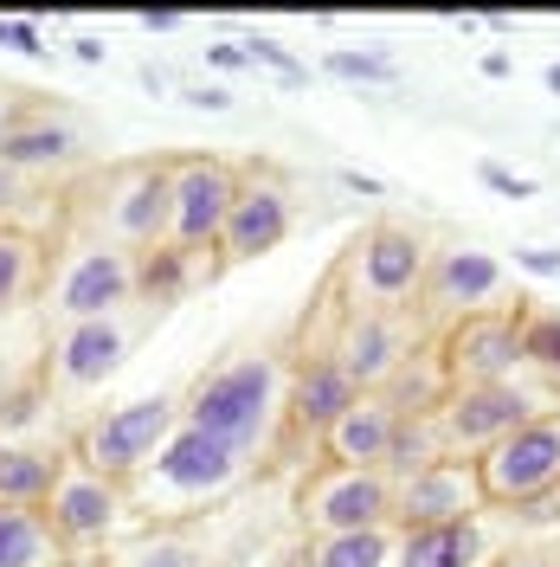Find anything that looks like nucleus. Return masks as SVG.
<instances>
[{
	"label": "nucleus",
	"instance_id": "1",
	"mask_svg": "<svg viewBox=\"0 0 560 567\" xmlns=\"http://www.w3.org/2000/svg\"><path fill=\"white\" fill-rule=\"evenodd\" d=\"M246 471H251L246 452H232L226 439H212V432L180 420L175 439L123 484V496L142 503L148 516H187V509H200V503H219L226 491H239Z\"/></svg>",
	"mask_w": 560,
	"mask_h": 567
},
{
	"label": "nucleus",
	"instance_id": "2",
	"mask_svg": "<svg viewBox=\"0 0 560 567\" xmlns=\"http://www.w3.org/2000/svg\"><path fill=\"white\" fill-rule=\"evenodd\" d=\"M278 406H283V368L278 354H246V361H226L212 368L200 388L187 393L180 420L226 439L232 452H265L271 432H278Z\"/></svg>",
	"mask_w": 560,
	"mask_h": 567
},
{
	"label": "nucleus",
	"instance_id": "3",
	"mask_svg": "<svg viewBox=\"0 0 560 567\" xmlns=\"http://www.w3.org/2000/svg\"><path fill=\"white\" fill-rule=\"evenodd\" d=\"M175 425H180V400L175 393H142V400L104 406L97 420L84 425V439H77L71 458L91 464V471H104V477H116V484H129L142 464L175 439Z\"/></svg>",
	"mask_w": 560,
	"mask_h": 567
},
{
	"label": "nucleus",
	"instance_id": "4",
	"mask_svg": "<svg viewBox=\"0 0 560 567\" xmlns=\"http://www.w3.org/2000/svg\"><path fill=\"white\" fill-rule=\"evenodd\" d=\"M535 413H548L541 393H528L522 381H490V388H452L432 406V432L445 458H484L490 445H502L516 425H528Z\"/></svg>",
	"mask_w": 560,
	"mask_h": 567
},
{
	"label": "nucleus",
	"instance_id": "5",
	"mask_svg": "<svg viewBox=\"0 0 560 567\" xmlns=\"http://www.w3.org/2000/svg\"><path fill=\"white\" fill-rule=\"evenodd\" d=\"M477 484H484L490 509H528L548 491H560V406L535 413L502 445H490L477 458Z\"/></svg>",
	"mask_w": 560,
	"mask_h": 567
},
{
	"label": "nucleus",
	"instance_id": "6",
	"mask_svg": "<svg viewBox=\"0 0 560 567\" xmlns=\"http://www.w3.org/2000/svg\"><path fill=\"white\" fill-rule=\"evenodd\" d=\"M136 297V251L123 246H77L65 271L45 290V317L59 322H91V317H123V303Z\"/></svg>",
	"mask_w": 560,
	"mask_h": 567
},
{
	"label": "nucleus",
	"instance_id": "7",
	"mask_svg": "<svg viewBox=\"0 0 560 567\" xmlns=\"http://www.w3.org/2000/svg\"><path fill=\"white\" fill-rule=\"evenodd\" d=\"M123 509H129L123 484L104 477V471H91V464H77V458H65L59 484H52V496H45V523H52V535L65 542L71 555L104 548L110 535L123 529Z\"/></svg>",
	"mask_w": 560,
	"mask_h": 567
},
{
	"label": "nucleus",
	"instance_id": "8",
	"mask_svg": "<svg viewBox=\"0 0 560 567\" xmlns=\"http://www.w3.org/2000/svg\"><path fill=\"white\" fill-rule=\"evenodd\" d=\"M168 200H175V219H168V246L180 251H207L219 246V226L239 200V175L212 155H187L168 168Z\"/></svg>",
	"mask_w": 560,
	"mask_h": 567
},
{
	"label": "nucleus",
	"instance_id": "9",
	"mask_svg": "<svg viewBox=\"0 0 560 567\" xmlns=\"http://www.w3.org/2000/svg\"><path fill=\"white\" fill-rule=\"evenodd\" d=\"M490 503L477 484V458H438L393 484V516L400 529H445V523H477Z\"/></svg>",
	"mask_w": 560,
	"mask_h": 567
},
{
	"label": "nucleus",
	"instance_id": "10",
	"mask_svg": "<svg viewBox=\"0 0 560 567\" xmlns=\"http://www.w3.org/2000/svg\"><path fill=\"white\" fill-rule=\"evenodd\" d=\"M452 388H490V381H516L522 368V317L502 310H477L452 329V342L438 354Z\"/></svg>",
	"mask_w": 560,
	"mask_h": 567
},
{
	"label": "nucleus",
	"instance_id": "11",
	"mask_svg": "<svg viewBox=\"0 0 560 567\" xmlns=\"http://www.w3.org/2000/svg\"><path fill=\"white\" fill-rule=\"evenodd\" d=\"M303 516L322 535H354V529H386L393 516V477L386 471H329L303 491Z\"/></svg>",
	"mask_w": 560,
	"mask_h": 567
},
{
	"label": "nucleus",
	"instance_id": "12",
	"mask_svg": "<svg viewBox=\"0 0 560 567\" xmlns=\"http://www.w3.org/2000/svg\"><path fill=\"white\" fill-rule=\"evenodd\" d=\"M168 219H175V200H168V168L162 162H142L110 187L104 207L110 246H136V251L168 246Z\"/></svg>",
	"mask_w": 560,
	"mask_h": 567
},
{
	"label": "nucleus",
	"instance_id": "13",
	"mask_svg": "<svg viewBox=\"0 0 560 567\" xmlns=\"http://www.w3.org/2000/svg\"><path fill=\"white\" fill-rule=\"evenodd\" d=\"M425 284V246L406 233V226H374L361 251H354V290L374 303V310H393L406 303Z\"/></svg>",
	"mask_w": 560,
	"mask_h": 567
},
{
	"label": "nucleus",
	"instance_id": "14",
	"mask_svg": "<svg viewBox=\"0 0 560 567\" xmlns=\"http://www.w3.org/2000/svg\"><path fill=\"white\" fill-rule=\"evenodd\" d=\"M283 233H290V194H283V181L251 175V181H239V200H232L226 226H219V258H232V265L265 258V251L283 246Z\"/></svg>",
	"mask_w": 560,
	"mask_h": 567
},
{
	"label": "nucleus",
	"instance_id": "15",
	"mask_svg": "<svg viewBox=\"0 0 560 567\" xmlns=\"http://www.w3.org/2000/svg\"><path fill=\"white\" fill-rule=\"evenodd\" d=\"M52 381L59 388H104L110 374L129 354V322L123 317H91V322H65L52 336Z\"/></svg>",
	"mask_w": 560,
	"mask_h": 567
},
{
	"label": "nucleus",
	"instance_id": "16",
	"mask_svg": "<svg viewBox=\"0 0 560 567\" xmlns=\"http://www.w3.org/2000/svg\"><path fill=\"white\" fill-rule=\"evenodd\" d=\"M406 354H413V336H406V322L393 317V310H354L342 342H335V361L349 368V381L361 393L386 388L406 368Z\"/></svg>",
	"mask_w": 560,
	"mask_h": 567
},
{
	"label": "nucleus",
	"instance_id": "17",
	"mask_svg": "<svg viewBox=\"0 0 560 567\" xmlns=\"http://www.w3.org/2000/svg\"><path fill=\"white\" fill-rule=\"evenodd\" d=\"M400 425H406V420H400V406H393L386 393H361L349 413L322 432V445H329L335 471H386Z\"/></svg>",
	"mask_w": 560,
	"mask_h": 567
},
{
	"label": "nucleus",
	"instance_id": "18",
	"mask_svg": "<svg viewBox=\"0 0 560 567\" xmlns=\"http://www.w3.org/2000/svg\"><path fill=\"white\" fill-rule=\"evenodd\" d=\"M502 265H496L490 251H470V246H457V251H438L432 265H425V297L438 303V310H464V317H477V310H490L496 297H502Z\"/></svg>",
	"mask_w": 560,
	"mask_h": 567
},
{
	"label": "nucleus",
	"instance_id": "19",
	"mask_svg": "<svg viewBox=\"0 0 560 567\" xmlns=\"http://www.w3.org/2000/svg\"><path fill=\"white\" fill-rule=\"evenodd\" d=\"M361 388L349 381V368L335 361V349L310 354V361H297V374H290V393H283V406H290V420L310 425V432H329V425L349 413Z\"/></svg>",
	"mask_w": 560,
	"mask_h": 567
},
{
	"label": "nucleus",
	"instance_id": "20",
	"mask_svg": "<svg viewBox=\"0 0 560 567\" xmlns=\"http://www.w3.org/2000/svg\"><path fill=\"white\" fill-rule=\"evenodd\" d=\"M84 136L71 130L65 116H7L0 123V168L13 175H45V168H71Z\"/></svg>",
	"mask_w": 560,
	"mask_h": 567
},
{
	"label": "nucleus",
	"instance_id": "21",
	"mask_svg": "<svg viewBox=\"0 0 560 567\" xmlns=\"http://www.w3.org/2000/svg\"><path fill=\"white\" fill-rule=\"evenodd\" d=\"M71 452L59 445H20V439H0V503L13 509H45V496L59 484Z\"/></svg>",
	"mask_w": 560,
	"mask_h": 567
},
{
	"label": "nucleus",
	"instance_id": "22",
	"mask_svg": "<svg viewBox=\"0 0 560 567\" xmlns=\"http://www.w3.org/2000/svg\"><path fill=\"white\" fill-rule=\"evenodd\" d=\"M490 542L484 523H445V529H406L393 548V567H484Z\"/></svg>",
	"mask_w": 560,
	"mask_h": 567
},
{
	"label": "nucleus",
	"instance_id": "23",
	"mask_svg": "<svg viewBox=\"0 0 560 567\" xmlns=\"http://www.w3.org/2000/svg\"><path fill=\"white\" fill-rule=\"evenodd\" d=\"M71 548L52 535L45 509H13L0 503V567H65Z\"/></svg>",
	"mask_w": 560,
	"mask_h": 567
},
{
	"label": "nucleus",
	"instance_id": "24",
	"mask_svg": "<svg viewBox=\"0 0 560 567\" xmlns=\"http://www.w3.org/2000/svg\"><path fill=\"white\" fill-rule=\"evenodd\" d=\"M39 284H45V246H39L27 226H7L0 219V317L27 310V297H33Z\"/></svg>",
	"mask_w": 560,
	"mask_h": 567
},
{
	"label": "nucleus",
	"instance_id": "25",
	"mask_svg": "<svg viewBox=\"0 0 560 567\" xmlns=\"http://www.w3.org/2000/svg\"><path fill=\"white\" fill-rule=\"evenodd\" d=\"M110 567H212V555L194 542V535H175V529H155V535H136L116 548Z\"/></svg>",
	"mask_w": 560,
	"mask_h": 567
},
{
	"label": "nucleus",
	"instance_id": "26",
	"mask_svg": "<svg viewBox=\"0 0 560 567\" xmlns=\"http://www.w3.org/2000/svg\"><path fill=\"white\" fill-rule=\"evenodd\" d=\"M194 258H200V251H180V246L142 251V258H136V290H142V297H155V303L180 297V290L194 284Z\"/></svg>",
	"mask_w": 560,
	"mask_h": 567
},
{
	"label": "nucleus",
	"instance_id": "27",
	"mask_svg": "<svg viewBox=\"0 0 560 567\" xmlns=\"http://www.w3.org/2000/svg\"><path fill=\"white\" fill-rule=\"evenodd\" d=\"M393 561V535L386 529H354V535H322L315 567H386Z\"/></svg>",
	"mask_w": 560,
	"mask_h": 567
},
{
	"label": "nucleus",
	"instance_id": "28",
	"mask_svg": "<svg viewBox=\"0 0 560 567\" xmlns=\"http://www.w3.org/2000/svg\"><path fill=\"white\" fill-rule=\"evenodd\" d=\"M322 71L329 78H349V84H400V59L393 52H381V45H335L329 59H322Z\"/></svg>",
	"mask_w": 560,
	"mask_h": 567
},
{
	"label": "nucleus",
	"instance_id": "29",
	"mask_svg": "<svg viewBox=\"0 0 560 567\" xmlns=\"http://www.w3.org/2000/svg\"><path fill=\"white\" fill-rule=\"evenodd\" d=\"M522 368L548 374V381L560 388V317H548V310L522 317Z\"/></svg>",
	"mask_w": 560,
	"mask_h": 567
},
{
	"label": "nucleus",
	"instance_id": "30",
	"mask_svg": "<svg viewBox=\"0 0 560 567\" xmlns=\"http://www.w3.org/2000/svg\"><path fill=\"white\" fill-rule=\"evenodd\" d=\"M239 45H246V65H271L283 84H310V65H303V59H290V45H283V39L251 33V39H239Z\"/></svg>",
	"mask_w": 560,
	"mask_h": 567
},
{
	"label": "nucleus",
	"instance_id": "31",
	"mask_svg": "<svg viewBox=\"0 0 560 567\" xmlns=\"http://www.w3.org/2000/svg\"><path fill=\"white\" fill-rule=\"evenodd\" d=\"M0 45H13V52H27V59H45V39H39L33 20H0Z\"/></svg>",
	"mask_w": 560,
	"mask_h": 567
},
{
	"label": "nucleus",
	"instance_id": "32",
	"mask_svg": "<svg viewBox=\"0 0 560 567\" xmlns=\"http://www.w3.org/2000/svg\"><path fill=\"white\" fill-rule=\"evenodd\" d=\"M477 175H484V187L509 194V200H535V181H528V175H509V168H496V162H484Z\"/></svg>",
	"mask_w": 560,
	"mask_h": 567
},
{
	"label": "nucleus",
	"instance_id": "33",
	"mask_svg": "<svg viewBox=\"0 0 560 567\" xmlns=\"http://www.w3.org/2000/svg\"><path fill=\"white\" fill-rule=\"evenodd\" d=\"M180 104H187V110H212V116H226V110H232V91H226V84H187V91H180Z\"/></svg>",
	"mask_w": 560,
	"mask_h": 567
},
{
	"label": "nucleus",
	"instance_id": "34",
	"mask_svg": "<svg viewBox=\"0 0 560 567\" xmlns=\"http://www.w3.org/2000/svg\"><path fill=\"white\" fill-rule=\"evenodd\" d=\"M516 265L528 278H560V251L554 246H516Z\"/></svg>",
	"mask_w": 560,
	"mask_h": 567
},
{
	"label": "nucleus",
	"instance_id": "35",
	"mask_svg": "<svg viewBox=\"0 0 560 567\" xmlns=\"http://www.w3.org/2000/svg\"><path fill=\"white\" fill-rule=\"evenodd\" d=\"M484 567H560L554 548H502V555H490Z\"/></svg>",
	"mask_w": 560,
	"mask_h": 567
},
{
	"label": "nucleus",
	"instance_id": "36",
	"mask_svg": "<svg viewBox=\"0 0 560 567\" xmlns=\"http://www.w3.org/2000/svg\"><path fill=\"white\" fill-rule=\"evenodd\" d=\"M207 65L212 71H246V45H239V39H212V45H207Z\"/></svg>",
	"mask_w": 560,
	"mask_h": 567
},
{
	"label": "nucleus",
	"instance_id": "37",
	"mask_svg": "<svg viewBox=\"0 0 560 567\" xmlns=\"http://www.w3.org/2000/svg\"><path fill=\"white\" fill-rule=\"evenodd\" d=\"M342 187H349V194H367V200H381V194H386V181L381 175H361V168H342Z\"/></svg>",
	"mask_w": 560,
	"mask_h": 567
},
{
	"label": "nucleus",
	"instance_id": "38",
	"mask_svg": "<svg viewBox=\"0 0 560 567\" xmlns=\"http://www.w3.org/2000/svg\"><path fill=\"white\" fill-rule=\"evenodd\" d=\"M20 200H27V181L13 175V168H0V213H13Z\"/></svg>",
	"mask_w": 560,
	"mask_h": 567
},
{
	"label": "nucleus",
	"instance_id": "39",
	"mask_svg": "<svg viewBox=\"0 0 560 567\" xmlns=\"http://www.w3.org/2000/svg\"><path fill=\"white\" fill-rule=\"evenodd\" d=\"M142 27H148V33H175L180 13H175V7H148V13H142Z\"/></svg>",
	"mask_w": 560,
	"mask_h": 567
},
{
	"label": "nucleus",
	"instance_id": "40",
	"mask_svg": "<svg viewBox=\"0 0 560 567\" xmlns=\"http://www.w3.org/2000/svg\"><path fill=\"white\" fill-rule=\"evenodd\" d=\"M71 52H77L84 65H104V39H97V33H77V39H71Z\"/></svg>",
	"mask_w": 560,
	"mask_h": 567
},
{
	"label": "nucleus",
	"instance_id": "41",
	"mask_svg": "<svg viewBox=\"0 0 560 567\" xmlns=\"http://www.w3.org/2000/svg\"><path fill=\"white\" fill-rule=\"evenodd\" d=\"M509 71H516L509 52H484V78H509Z\"/></svg>",
	"mask_w": 560,
	"mask_h": 567
},
{
	"label": "nucleus",
	"instance_id": "42",
	"mask_svg": "<svg viewBox=\"0 0 560 567\" xmlns=\"http://www.w3.org/2000/svg\"><path fill=\"white\" fill-rule=\"evenodd\" d=\"M142 84H148V91H168L175 78H168V71H162V65H142Z\"/></svg>",
	"mask_w": 560,
	"mask_h": 567
},
{
	"label": "nucleus",
	"instance_id": "43",
	"mask_svg": "<svg viewBox=\"0 0 560 567\" xmlns=\"http://www.w3.org/2000/svg\"><path fill=\"white\" fill-rule=\"evenodd\" d=\"M65 567H110V561H104V555H71Z\"/></svg>",
	"mask_w": 560,
	"mask_h": 567
},
{
	"label": "nucleus",
	"instance_id": "44",
	"mask_svg": "<svg viewBox=\"0 0 560 567\" xmlns=\"http://www.w3.org/2000/svg\"><path fill=\"white\" fill-rule=\"evenodd\" d=\"M548 91H554V97H560V59H554V65H548Z\"/></svg>",
	"mask_w": 560,
	"mask_h": 567
}]
</instances>
